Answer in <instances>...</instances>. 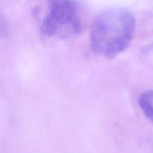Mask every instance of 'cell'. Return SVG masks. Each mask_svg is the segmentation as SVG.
I'll return each mask as SVG.
<instances>
[{"mask_svg": "<svg viewBox=\"0 0 153 153\" xmlns=\"http://www.w3.org/2000/svg\"><path fill=\"white\" fill-rule=\"evenodd\" d=\"M135 28V18L128 10L113 9L101 12L94 17L91 25V49L107 59L116 58L131 43Z\"/></svg>", "mask_w": 153, "mask_h": 153, "instance_id": "obj_1", "label": "cell"}, {"mask_svg": "<svg viewBox=\"0 0 153 153\" xmlns=\"http://www.w3.org/2000/svg\"><path fill=\"white\" fill-rule=\"evenodd\" d=\"M82 23L78 6L73 0H50L40 31L44 36L65 39L81 33Z\"/></svg>", "mask_w": 153, "mask_h": 153, "instance_id": "obj_2", "label": "cell"}, {"mask_svg": "<svg viewBox=\"0 0 153 153\" xmlns=\"http://www.w3.org/2000/svg\"><path fill=\"white\" fill-rule=\"evenodd\" d=\"M138 104L145 116L153 123V91H147L140 96Z\"/></svg>", "mask_w": 153, "mask_h": 153, "instance_id": "obj_3", "label": "cell"}]
</instances>
